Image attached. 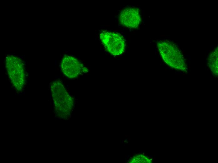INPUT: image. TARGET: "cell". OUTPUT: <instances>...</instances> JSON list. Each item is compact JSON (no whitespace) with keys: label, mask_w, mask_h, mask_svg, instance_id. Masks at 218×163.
Returning <instances> with one entry per match:
<instances>
[{"label":"cell","mask_w":218,"mask_h":163,"mask_svg":"<svg viewBox=\"0 0 218 163\" xmlns=\"http://www.w3.org/2000/svg\"><path fill=\"white\" fill-rule=\"evenodd\" d=\"M157 45L162 58L167 65L175 69L186 70L184 59L176 45L168 40L159 41Z\"/></svg>","instance_id":"1"},{"label":"cell","mask_w":218,"mask_h":163,"mask_svg":"<svg viewBox=\"0 0 218 163\" xmlns=\"http://www.w3.org/2000/svg\"><path fill=\"white\" fill-rule=\"evenodd\" d=\"M5 66L11 82L18 91H21L24 86L25 72L23 61L15 55H8L5 59Z\"/></svg>","instance_id":"2"},{"label":"cell","mask_w":218,"mask_h":163,"mask_svg":"<svg viewBox=\"0 0 218 163\" xmlns=\"http://www.w3.org/2000/svg\"><path fill=\"white\" fill-rule=\"evenodd\" d=\"M50 87L57 114L62 117L68 115L73 102L64 86L60 81L56 80L51 83Z\"/></svg>","instance_id":"3"},{"label":"cell","mask_w":218,"mask_h":163,"mask_svg":"<svg viewBox=\"0 0 218 163\" xmlns=\"http://www.w3.org/2000/svg\"><path fill=\"white\" fill-rule=\"evenodd\" d=\"M100 38L105 48L111 54L119 55L125 51V41L123 37L119 34L103 31L100 34Z\"/></svg>","instance_id":"4"},{"label":"cell","mask_w":218,"mask_h":163,"mask_svg":"<svg viewBox=\"0 0 218 163\" xmlns=\"http://www.w3.org/2000/svg\"><path fill=\"white\" fill-rule=\"evenodd\" d=\"M120 24L129 29L138 27L141 22L138 9L136 8L127 7L122 10L119 16Z\"/></svg>","instance_id":"5"},{"label":"cell","mask_w":218,"mask_h":163,"mask_svg":"<svg viewBox=\"0 0 218 163\" xmlns=\"http://www.w3.org/2000/svg\"><path fill=\"white\" fill-rule=\"evenodd\" d=\"M62 72L70 78L78 76L82 71L83 65L76 58L66 55L62 59L61 63Z\"/></svg>","instance_id":"6"},{"label":"cell","mask_w":218,"mask_h":163,"mask_svg":"<svg viewBox=\"0 0 218 163\" xmlns=\"http://www.w3.org/2000/svg\"><path fill=\"white\" fill-rule=\"evenodd\" d=\"M209 65L212 73L216 76L218 75V52L214 50L210 54L209 58Z\"/></svg>","instance_id":"7"},{"label":"cell","mask_w":218,"mask_h":163,"mask_svg":"<svg viewBox=\"0 0 218 163\" xmlns=\"http://www.w3.org/2000/svg\"><path fill=\"white\" fill-rule=\"evenodd\" d=\"M82 71L84 73H86L88 71V70L86 68L84 67L82 70Z\"/></svg>","instance_id":"8"},{"label":"cell","mask_w":218,"mask_h":163,"mask_svg":"<svg viewBox=\"0 0 218 163\" xmlns=\"http://www.w3.org/2000/svg\"><path fill=\"white\" fill-rule=\"evenodd\" d=\"M132 160L134 161V160H135V159L133 157L132 158Z\"/></svg>","instance_id":"9"},{"label":"cell","mask_w":218,"mask_h":163,"mask_svg":"<svg viewBox=\"0 0 218 163\" xmlns=\"http://www.w3.org/2000/svg\"><path fill=\"white\" fill-rule=\"evenodd\" d=\"M129 160H128V162H129Z\"/></svg>","instance_id":"10"},{"label":"cell","mask_w":218,"mask_h":163,"mask_svg":"<svg viewBox=\"0 0 218 163\" xmlns=\"http://www.w3.org/2000/svg\"><path fill=\"white\" fill-rule=\"evenodd\" d=\"M130 158H131V159H132V157H130Z\"/></svg>","instance_id":"11"}]
</instances>
